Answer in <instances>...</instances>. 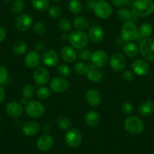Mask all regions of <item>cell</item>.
Listing matches in <instances>:
<instances>
[{
	"label": "cell",
	"mask_w": 154,
	"mask_h": 154,
	"mask_svg": "<svg viewBox=\"0 0 154 154\" xmlns=\"http://www.w3.org/2000/svg\"><path fill=\"white\" fill-rule=\"evenodd\" d=\"M131 10L137 17H147L153 13L154 2L152 0H135L132 4Z\"/></svg>",
	"instance_id": "1"
},
{
	"label": "cell",
	"mask_w": 154,
	"mask_h": 154,
	"mask_svg": "<svg viewBox=\"0 0 154 154\" xmlns=\"http://www.w3.org/2000/svg\"><path fill=\"white\" fill-rule=\"evenodd\" d=\"M69 44L71 46L76 49H83L88 45L89 38L88 35L84 31L74 30L69 34L68 38Z\"/></svg>",
	"instance_id": "2"
},
{
	"label": "cell",
	"mask_w": 154,
	"mask_h": 154,
	"mask_svg": "<svg viewBox=\"0 0 154 154\" xmlns=\"http://www.w3.org/2000/svg\"><path fill=\"white\" fill-rule=\"evenodd\" d=\"M124 128L127 132L132 134H139L144 130V123L140 118L131 116L125 119L123 124Z\"/></svg>",
	"instance_id": "3"
},
{
	"label": "cell",
	"mask_w": 154,
	"mask_h": 154,
	"mask_svg": "<svg viewBox=\"0 0 154 154\" xmlns=\"http://www.w3.org/2000/svg\"><path fill=\"white\" fill-rule=\"evenodd\" d=\"M139 51L142 57L146 60H154V38H143L140 42Z\"/></svg>",
	"instance_id": "4"
},
{
	"label": "cell",
	"mask_w": 154,
	"mask_h": 154,
	"mask_svg": "<svg viewBox=\"0 0 154 154\" xmlns=\"http://www.w3.org/2000/svg\"><path fill=\"white\" fill-rule=\"evenodd\" d=\"M138 35V29L132 21L125 22L121 28V36L125 42H131L135 40Z\"/></svg>",
	"instance_id": "5"
},
{
	"label": "cell",
	"mask_w": 154,
	"mask_h": 154,
	"mask_svg": "<svg viewBox=\"0 0 154 154\" xmlns=\"http://www.w3.org/2000/svg\"><path fill=\"white\" fill-rule=\"evenodd\" d=\"M26 112L29 116L32 118H39L43 116L45 112V106L41 102L38 100H31L25 106Z\"/></svg>",
	"instance_id": "6"
},
{
	"label": "cell",
	"mask_w": 154,
	"mask_h": 154,
	"mask_svg": "<svg viewBox=\"0 0 154 154\" xmlns=\"http://www.w3.org/2000/svg\"><path fill=\"white\" fill-rule=\"evenodd\" d=\"M64 140L66 144L70 147H78L82 143V134L79 130L75 128H71L68 130L65 134Z\"/></svg>",
	"instance_id": "7"
},
{
	"label": "cell",
	"mask_w": 154,
	"mask_h": 154,
	"mask_svg": "<svg viewBox=\"0 0 154 154\" xmlns=\"http://www.w3.org/2000/svg\"><path fill=\"white\" fill-rule=\"evenodd\" d=\"M94 12L97 17L100 19H107L112 15V6L106 1L97 2L94 8Z\"/></svg>",
	"instance_id": "8"
},
{
	"label": "cell",
	"mask_w": 154,
	"mask_h": 154,
	"mask_svg": "<svg viewBox=\"0 0 154 154\" xmlns=\"http://www.w3.org/2000/svg\"><path fill=\"white\" fill-rule=\"evenodd\" d=\"M126 59L125 56L120 52H115L111 55L109 59V65L112 70L116 72L122 71L126 66Z\"/></svg>",
	"instance_id": "9"
},
{
	"label": "cell",
	"mask_w": 154,
	"mask_h": 154,
	"mask_svg": "<svg viewBox=\"0 0 154 154\" xmlns=\"http://www.w3.org/2000/svg\"><path fill=\"white\" fill-rule=\"evenodd\" d=\"M33 20L32 17L28 14H20L14 21V25L17 30L19 31H26L30 29L32 26Z\"/></svg>",
	"instance_id": "10"
},
{
	"label": "cell",
	"mask_w": 154,
	"mask_h": 154,
	"mask_svg": "<svg viewBox=\"0 0 154 154\" xmlns=\"http://www.w3.org/2000/svg\"><path fill=\"white\" fill-rule=\"evenodd\" d=\"M132 70L136 75H145L148 73L149 70V65L146 60L141 58L135 59L131 64Z\"/></svg>",
	"instance_id": "11"
},
{
	"label": "cell",
	"mask_w": 154,
	"mask_h": 154,
	"mask_svg": "<svg viewBox=\"0 0 154 154\" xmlns=\"http://www.w3.org/2000/svg\"><path fill=\"white\" fill-rule=\"evenodd\" d=\"M91 63L97 67H103L107 64L109 61V57L107 54L103 50H97L92 52L91 56Z\"/></svg>",
	"instance_id": "12"
},
{
	"label": "cell",
	"mask_w": 154,
	"mask_h": 154,
	"mask_svg": "<svg viewBox=\"0 0 154 154\" xmlns=\"http://www.w3.org/2000/svg\"><path fill=\"white\" fill-rule=\"evenodd\" d=\"M49 72L43 66H38L33 72V79L38 85H43L49 81Z\"/></svg>",
	"instance_id": "13"
},
{
	"label": "cell",
	"mask_w": 154,
	"mask_h": 154,
	"mask_svg": "<svg viewBox=\"0 0 154 154\" xmlns=\"http://www.w3.org/2000/svg\"><path fill=\"white\" fill-rule=\"evenodd\" d=\"M69 86V82L62 77H56L51 80L50 84L51 90L55 93L65 92L68 90Z\"/></svg>",
	"instance_id": "14"
},
{
	"label": "cell",
	"mask_w": 154,
	"mask_h": 154,
	"mask_svg": "<svg viewBox=\"0 0 154 154\" xmlns=\"http://www.w3.org/2000/svg\"><path fill=\"white\" fill-rule=\"evenodd\" d=\"M42 60L44 64L50 67L57 66L59 63L58 54L54 49H48L44 51L42 56Z\"/></svg>",
	"instance_id": "15"
},
{
	"label": "cell",
	"mask_w": 154,
	"mask_h": 154,
	"mask_svg": "<svg viewBox=\"0 0 154 154\" xmlns=\"http://www.w3.org/2000/svg\"><path fill=\"white\" fill-rule=\"evenodd\" d=\"M54 146V139L51 135L45 134L38 137L36 141V146L38 150L42 152H46L52 148Z\"/></svg>",
	"instance_id": "16"
},
{
	"label": "cell",
	"mask_w": 154,
	"mask_h": 154,
	"mask_svg": "<svg viewBox=\"0 0 154 154\" xmlns=\"http://www.w3.org/2000/svg\"><path fill=\"white\" fill-rule=\"evenodd\" d=\"M88 36L89 40L93 43H100L104 37V31L101 26L94 25L91 26L88 29Z\"/></svg>",
	"instance_id": "17"
},
{
	"label": "cell",
	"mask_w": 154,
	"mask_h": 154,
	"mask_svg": "<svg viewBox=\"0 0 154 154\" xmlns=\"http://www.w3.org/2000/svg\"><path fill=\"white\" fill-rule=\"evenodd\" d=\"M87 79L92 82H100L103 78V72L100 67H97L93 63L88 64V69L86 73Z\"/></svg>",
	"instance_id": "18"
},
{
	"label": "cell",
	"mask_w": 154,
	"mask_h": 154,
	"mask_svg": "<svg viewBox=\"0 0 154 154\" xmlns=\"http://www.w3.org/2000/svg\"><path fill=\"white\" fill-rule=\"evenodd\" d=\"M85 101L89 106H97L101 103L102 97L100 91L95 88H91L86 91L85 95Z\"/></svg>",
	"instance_id": "19"
},
{
	"label": "cell",
	"mask_w": 154,
	"mask_h": 154,
	"mask_svg": "<svg viewBox=\"0 0 154 154\" xmlns=\"http://www.w3.org/2000/svg\"><path fill=\"white\" fill-rule=\"evenodd\" d=\"M5 111L8 116L13 119H17L23 114V106L17 101H11L6 105Z\"/></svg>",
	"instance_id": "20"
},
{
	"label": "cell",
	"mask_w": 154,
	"mask_h": 154,
	"mask_svg": "<svg viewBox=\"0 0 154 154\" xmlns=\"http://www.w3.org/2000/svg\"><path fill=\"white\" fill-rule=\"evenodd\" d=\"M41 56L36 51H30L26 54L24 58V63L27 67L35 68L40 64Z\"/></svg>",
	"instance_id": "21"
},
{
	"label": "cell",
	"mask_w": 154,
	"mask_h": 154,
	"mask_svg": "<svg viewBox=\"0 0 154 154\" xmlns=\"http://www.w3.org/2000/svg\"><path fill=\"white\" fill-rule=\"evenodd\" d=\"M23 133L28 137L35 136L40 131V125L34 120H30L26 122L23 125Z\"/></svg>",
	"instance_id": "22"
},
{
	"label": "cell",
	"mask_w": 154,
	"mask_h": 154,
	"mask_svg": "<svg viewBox=\"0 0 154 154\" xmlns=\"http://www.w3.org/2000/svg\"><path fill=\"white\" fill-rule=\"evenodd\" d=\"M60 57L66 63H73L77 58V53L72 47L66 45L60 50Z\"/></svg>",
	"instance_id": "23"
},
{
	"label": "cell",
	"mask_w": 154,
	"mask_h": 154,
	"mask_svg": "<svg viewBox=\"0 0 154 154\" xmlns=\"http://www.w3.org/2000/svg\"><path fill=\"white\" fill-rule=\"evenodd\" d=\"M116 15H117L118 18L120 20L124 22L127 21H132L134 22L137 20V16L133 12L132 10H129L128 8H119L117 11H116Z\"/></svg>",
	"instance_id": "24"
},
{
	"label": "cell",
	"mask_w": 154,
	"mask_h": 154,
	"mask_svg": "<svg viewBox=\"0 0 154 154\" xmlns=\"http://www.w3.org/2000/svg\"><path fill=\"white\" fill-rule=\"evenodd\" d=\"M101 118L98 112L95 110L88 111L85 115V122L89 127H96L100 124Z\"/></svg>",
	"instance_id": "25"
},
{
	"label": "cell",
	"mask_w": 154,
	"mask_h": 154,
	"mask_svg": "<svg viewBox=\"0 0 154 154\" xmlns=\"http://www.w3.org/2000/svg\"><path fill=\"white\" fill-rule=\"evenodd\" d=\"M138 112L142 116H149L154 113V102L146 100L140 103L138 106Z\"/></svg>",
	"instance_id": "26"
},
{
	"label": "cell",
	"mask_w": 154,
	"mask_h": 154,
	"mask_svg": "<svg viewBox=\"0 0 154 154\" xmlns=\"http://www.w3.org/2000/svg\"><path fill=\"white\" fill-rule=\"evenodd\" d=\"M73 24L77 30L81 31H84L85 29H88L90 26L89 20L85 16L82 15H79L75 17L73 20Z\"/></svg>",
	"instance_id": "27"
},
{
	"label": "cell",
	"mask_w": 154,
	"mask_h": 154,
	"mask_svg": "<svg viewBox=\"0 0 154 154\" xmlns=\"http://www.w3.org/2000/svg\"><path fill=\"white\" fill-rule=\"evenodd\" d=\"M122 51L125 55H126L128 57H135L137 55L139 51V48L137 46V45L133 42H128L124 45L122 48Z\"/></svg>",
	"instance_id": "28"
},
{
	"label": "cell",
	"mask_w": 154,
	"mask_h": 154,
	"mask_svg": "<svg viewBox=\"0 0 154 154\" xmlns=\"http://www.w3.org/2000/svg\"><path fill=\"white\" fill-rule=\"evenodd\" d=\"M31 4L33 8L38 11H45L49 8V0H31Z\"/></svg>",
	"instance_id": "29"
},
{
	"label": "cell",
	"mask_w": 154,
	"mask_h": 154,
	"mask_svg": "<svg viewBox=\"0 0 154 154\" xmlns=\"http://www.w3.org/2000/svg\"><path fill=\"white\" fill-rule=\"evenodd\" d=\"M152 33V26L148 22L143 23L138 29V35L141 38H148Z\"/></svg>",
	"instance_id": "30"
},
{
	"label": "cell",
	"mask_w": 154,
	"mask_h": 154,
	"mask_svg": "<svg viewBox=\"0 0 154 154\" xmlns=\"http://www.w3.org/2000/svg\"><path fill=\"white\" fill-rule=\"evenodd\" d=\"M27 50V45L24 41L19 40L14 43L12 47V51L17 55H23Z\"/></svg>",
	"instance_id": "31"
},
{
	"label": "cell",
	"mask_w": 154,
	"mask_h": 154,
	"mask_svg": "<svg viewBox=\"0 0 154 154\" xmlns=\"http://www.w3.org/2000/svg\"><path fill=\"white\" fill-rule=\"evenodd\" d=\"M56 124H57V126L62 130L69 129L72 125V122H71L69 118L65 116H60L57 117V120H56Z\"/></svg>",
	"instance_id": "32"
},
{
	"label": "cell",
	"mask_w": 154,
	"mask_h": 154,
	"mask_svg": "<svg viewBox=\"0 0 154 154\" xmlns=\"http://www.w3.org/2000/svg\"><path fill=\"white\" fill-rule=\"evenodd\" d=\"M69 11L73 14H79L82 11V2L79 0H70L68 4Z\"/></svg>",
	"instance_id": "33"
},
{
	"label": "cell",
	"mask_w": 154,
	"mask_h": 154,
	"mask_svg": "<svg viewBox=\"0 0 154 154\" xmlns=\"http://www.w3.org/2000/svg\"><path fill=\"white\" fill-rule=\"evenodd\" d=\"M25 3L23 0H14L11 5V11L13 14H19L23 11Z\"/></svg>",
	"instance_id": "34"
},
{
	"label": "cell",
	"mask_w": 154,
	"mask_h": 154,
	"mask_svg": "<svg viewBox=\"0 0 154 154\" xmlns=\"http://www.w3.org/2000/svg\"><path fill=\"white\" fill-rule=\"evenodd\" d=\"M51 94V89L45 86H41L37 89L36 96L38 99L40 100H46L49 98Z\"/></svg>",
	"instance_id": "35"
},
{
	"label": "cell",
	"mask_w": 154,
	"mask_h": 154,
	"mask_svg": "<svg viewBox=\"0 0 154 154\" xmlns=\"http://www.w3.org/2000/svg\"><path fill=\"white\" fill-rule=\"evenodd\" d=\"M21 92L22 95L25 98H32L34 96V94H35V88H34L33 85H30V84H26L22 88Z\"/></svg>",
	"instance_id": "36"
},
{
	"label": "cell",
	"mask_w": 154,
	"mask_h": 154,
	"mask_svg": "<svg viewBox=\"0 0 154 154\" xmlns=\"http://www.w3.org/2000/svg\"><path fill=\"white\" fill-rule=\"evenodd\" d=\"M88 69V65L85 64L83 62H78L74 66V71L79 75H86Z\"/></svg>",
	"instance_id": "37"
},
{
	"label": "cell",
	"mask_w": 154,
	"mask_h": 154,
	"mask_svg": "<svg viewBox=\"0 0 154 154\" xmlns=\"http://www.w3.org/2000/svg\"><path fill=\"white\" fill-rule=\"evenodd\" d=\"M58 27L60 28V30L63 32H69L70 31L71 28H72V25H71L70 21L68 20L66 17H63L59 20L58 22Z\"/></svg>",
	"instance_id": "38"
},
{
	"label": "cell",
	"mask_w": 154,
	"mask_h": 154,
	"mask_svg": "<svg viewBox=\"0 0 154 154\" xmlns=\"http://www.w3.org/2000/svg\"><path fill=\"white\" fill-rule=\"evenodd\" d=\"M8 82V69L3 65H0V85H6Z\"/></svg>",
	"instance_id": "39"
},
{
	"label": "cell",
	"mask_w": 154,
	"mask_h": 154,
	"mask_svg": "<svg viewBox=\"0 0 154 154\" xmlns=\"http://www.w3.org/2000/svg\"><path fill=\"white\" fill-rule=\"evenodd\" d=\"M57 71L63 77H69L72 74V70H71L70 67L65 64L58 65L57 66Z\"/></svg>",
	"instance_id": "40"
},
{
	"label": "cell",
	"mask_w": 154,
	"mask_h": 154,
	"mask_svg": "<svg viewBox=\"0 0 154 154\" xmlns=\"http://www.w3.org/2000/svg\"><path fill=\"white\" fill-rule=\"evenodd\" d=\"M48 10V14H49V16L51 18H58L61 15L62 10L60 8V7H59L58 5H51V7H49V8Z\"/></svg>",
	"instance_id": "41"
},
{
	"label": "cell",
	"mask_w": 154,
	"mask_h": 154,
	"mask_svg": "<svg viewBox=\"0 0 154 154\" xmlns=\"http://www.w3.org/2000/svg\"><path fill=\"white\" fill-rule=\"evenodd\" d=\"M34 31L38 35H44L47 32V28L43 23L37 21L34 25Z\"/></svg>",
	"instance_id": "42"
},
{
	"label": "cell",
	"mask_w": 154,
	"mask_h": 154,
	"mask_svg": "<svg viewBox=\"0 0 154 154\" xmlns=\"http://www.w3.org/2000/svg\"><path fill=\"white\" fill-rule=\"evenodd\" d=\"M121 111L124 115H130L133 112V105L128 101L123 102L121 105Z\"/></svg>",
	"instance_id": "43"
},
{
	"label": "cell",
	"mask_w": 154,
	"mask_h": 154,
	"mask_svg": "<svg viewBox=\"0 0 154 154\" xmlns=\"http://www.w3.org/2000/svg\"><path fill=\"white\" fill-rule=\"evenodd\" d=\"M92 52L90 49H87V48H83L81 49V51L79 52V57L83 61H88V60H91V56Z\"/></svg>",
	"instance_id": "44"
},
{
	"label": "cell",
	"mask_w": 154,
	"mask_h": 154,
	"mask_svg": "<svg viewBox=\"0 0 154 154\" xmlns=\"http://www.w3.org/2000/svg\"><path fill=\"white\" fill-rule=\"evenodd\" d=\"M122 77L127 82H131L134 79V73L129 69H124L122 72Z\"/></svg>",
	"instance_id": "45"
},
{
	"label": "cell",
	"mask_w": 154,
	"mask_h": 154,
	"mask_svg": "<svg viewBox=\"0 0 154 154\" xmlns=\"http://www.w3.org/2000/svg\"><path fill=\"white\" fill-rule=\"evenodd\" d=\"M130 1L131 0H111L112 5L118 8H121V7H123L124 5H128Z\"/></svg>",
	"instance_id": "46"
},
{
	"label": "cell",
	"mask_w": 154,
	"mask_h": 154,
	"mask_svg": "<svg viewBox=\"0 0 154 154\" xmlns=\"http://www.w3.org/2000/svg\"><path fill=\"white\" fill-rule=\"evenodd\" d=\"M96 3H97L96 0H88L86 2V7L88 9L94 10Z\"/></svg>",
	"instance_id": "47"
},
{
	"label": "cell",
	"mask_w": 154,
	"mask_h": 154,
	"mask_svg": "<svg viewBox=\"0 0 154 154\" xmlns=\"http://www.w3.org/2000/svg\"><path fill=\"white\" fill-rule=\"evenodd\" d=\"M6 37V31L2 26H0V43L5 40Z\"/></svg>",
	"instance_id": "48"
},
{
	"label": "cell",
	"mask_w": 154,
	"mask_h": 154,
	"mask_svg": "<svg viewBox=\"0 0 154 154\" xmlns=\"http://www.w3.org/2000/svg\"><path fill=\"white\" fill-rule=\"evenodd\" d=\"M45 47V44L42 42V41H38L35 44V48L36 49V51H42Z\"/></svg>",
	"instance_id": "49"
},
{
	"label": "cell",
	"mask_w": 154,
	"mask_h": 154,
	"mask_svg": "<svg viewBox=\"0 0 154 154\" xmlns=\"http://www.w3.org/2000/svg\"><path fill=\"white\" fill-rule=\"evenodd\" d=\"M5 96V89L2 88V85H0V103H2V102L4 100Z\"/></svg>",
	"instance_id": "50"
},
{
	"label": "cell",
	"mask_w": 154,
	"mask_h": 154,
	"mask_svg": "<svg viewBox=\"0 0 154 154\" xmlns=\"http://www.w3.org/2000/svg\"><path fill=\"white\" fill-rule=\"evenodd\" d=\"M68 38H69V35L67 34H62L61 35V38L63 40H68Z\"/></svg>",
	"instance_id": "51"
},
{
	"label": "cell",
	"mask_w": 154,
	"mask_h": 154,
	"mask_svg": "<svg viewBox=\"0 0 154 154\" xmlns=\"http://www.w3.org/2000/svg\"><path fill=\"white\" fill-rule=\"evenodd\" d=\"M26 100H27V99L25 98V97L22 98L21 100H21V103H23V104H26V103H28V101Z\"/></svg>",
	"instance_id": "52"
},
{
	"label": "cell",
	"mask_w": 154,
	"mask_h": 154,
	"mask_svg": "<svg viewBox=\"0 0 154 154\" xmlns=\"http://www.w3.org/2000/svg\"><path fill=\"white\" fill-rule=\"evenodd\" d=\"M4 2H5V3H9V2H11L12 0H3Z\"/></svg>",
	"instance_id": "53"
},
{
	"label": "cell",
	"mask_w": 154,
	"mask_h": 154,
	"mask_svg": "<svg viewBox=\"0 0 154 154\" xmlns=\"http://www.w3.org/2000/svg\"><path fill=\"white\" fill-rule=\"evenodd\" d=\"M53 2H60L61 0H52Z\"/></svg>",
	"instance_id": "54"
},
{
	"label": "cell",
	"mask_w": 154,
	"mask_h": 154,
	"mask_svg": "<svg viewBox=\"0 0 154 154\" xmlns=\"http://www.w3.org/2000/svg\"><path fill=\"white\" fill-rule=\"evenodd\" d=\"M97 2H100V1H105V0H96Z\"/></svg>",
	"instance_id": "55"
}]
</instances>
